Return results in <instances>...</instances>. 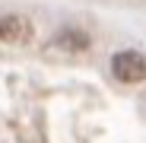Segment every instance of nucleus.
I'll use <instances>...</instances> for the list:
<instances>
[{"label": "nucleus", "instance_id": "nucleus-1", "mask_svg": "<svg viewBox=\"0 0 146 143\" xmlns=\"http://www.w3.org/2000/svg\"><path fill=\"white\" fill-rule=\"evenodd\" d=\"M111 73L117 83H143L146 80V54L140 51H117L111 57Z\"/></svg>", "mask_w": 146, "mask_h": 143}, {"label": "nucleus", "instance_id": "nucleus-2", "mask_svg": "<svg viewBox=\"0 0 146 143\" xmlns=\"http://www.w3.org/2000/svg\"><path fill=\"white\" fill-rule=\"evenodd\" d=\"M35 26L26 16H0V41H10V45H22V41H32Z\"/></svg>", "mask_w": 146, "mask_h": 143}, {"label": "nucleus", "instance_id": "nucleus-3", "mask_svg": "<svg viewBox=\"0 0 146 143\" xmlns=\"http://www.w3.org/2000/svg\"><path fill=\"white\" fill-rule=\"evenodd\" d=\"M57 45L60 48H70V51H83V48H89V35L80 32V29H64L57 35Z\"/></svg>", "mask_w": 146, "mask_h": 143}]
</instances>
